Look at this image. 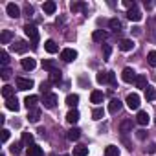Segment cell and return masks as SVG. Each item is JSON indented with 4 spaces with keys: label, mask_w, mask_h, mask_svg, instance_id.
Instances as JSON below:
<instances>
[{
    "label": "cell",
    "mask_w": 156,
    "mask_h": 156,
    "mask_svg": "<svg viewBox=\"0 0 156 156\" xmlns=\"http://www.w3.org/2000/svg\"><path fill=\"white\" fill-rule=\"evenodd\" d=\"M145 99H147V101H154V99H156V88H154V87L149 85V87L145 88Z\"/></svg>",
    "instance_id": "f1b7e54d"
},
{
    "label": "cell",
    "mask_w": 156,
    "mask_h": 156,
    "mask_svg": "<svg viewBox=\"0 0 156 156\" xmlns=\"http://www.w3.org/2000/svg\"><path fill=\"white\" fill-rule=\"evenodd\" d=\"M61 59H62L64 62H72V61L77 59V51L72 50V48H64V50L61 51Z\"/></svg>",
    "instance_id": "3957f363"
},
{
    "label": "cell",
    "mask_w": 156,
    "mask_h": 156,
    "mask_svg": "<svg viewBox=\"0 0 156 156\" xmlns=\"http://www.w3.org/2000/svg\"><path fill=\"white\" fill-rule=\"evenodd\" d=\"M136 121H138L140 125H147V123L151 121V118H149V114H147V112L140 110V112H138V116H136Z\"/></svg>",
    "instance_id": "603a6c76"
},
{
    "label": "cell",
    "mask_w": 156,
    "mask_h": 156,
    "mask_svg": "<svg viewBox=\"0 0 156 156\" xmlns=\"http://www.w3.org/2000/svg\"><path fill=\"white\" fill-rule=\"evenodd\" d=\"M22 145H24L22 141H17V143H13V145H11V152H13V154H19V152L22 151Z\"/></svg>",
    "instance_id": "60d3db41"
},
{
    "label": "cell",
    "mask_w": 156,
    "mask_h": 156,
    "mask_svg": "<svg viewBox=\"0 0 156 156\" xmlns=\"http://www.w3.org/2000/svg\"><path fill=\"white\" fill-rule=\"evenodd\" d=\"M70 9L72 11H87V4H83V2H72Z\"/></svg>",
    "instance_id": "836d02e7"
},
{
    "label": "cell",
    "mask_w": 156,
    "mask_h": 156,
    "mask_svg": "<svg viewBox=\"0 0 156 156\" xmlns=\"http://www.w3.org/2000/svg\"><path fill=\"white\" fill-rule=\"evenodd\" d=\"M103 116H105V110H103L101 107H98V108H94V112H92V118H94L96 121H98V119H101Z\"/></svg>",
    "instance_id": "74e56055"
},
{
    "label": "cell",
    "mask_w": 156,
    "mask_h": 156,
    "mask_svg": "<svg viewBox=\"0 0 156 156\" xmlns=\"http://www.w3.org/2000/svg\"><path fill=\"white\" fill-rule=\"evenodd\" d=\"M108 26H110V30H114L116 33H118V31H121V22H119L118 19H110Z\"/></svg>",
    "instance_id": "8d00e7d4"
},
{
    "label": "cell",
    "mask_w": 156,
    "mask_h": 156,
    "mask_svg": "<svg viewBox=\"0 0 156 156\" xmlns=\"http://www.w3.org/2000/svg\"><path fill=\"white\" fill-rule=\"evenodd\" d=\"M107 37H108V33H107V31H103V30H96V31H94V35H92V39H94V41H98V42L107 41Z\"/></svg>",
    "instance_id": "44dd1931"
},
{
    "label": "cell",
    "mask_w": 156,
    "mask_h": 156,
    "mask_svg": "<svg viewBox=\"0 0 156 156\" xmlns=\"http://www.w3.org/2000/svg\"><path fill=\"white\" fill-rule=\"evenodd\" d=\"M66 105L72 107V108H75L77 105H79V96H77V94H68L66 96Z\"/></svg>",
    "instance_id": "2e32d148"
},
{
    "label": "cell",
    "mask_w": 156,
    "mask_h": 156,
    "mask_svg": "<svg viewBox=\"0 0 156 156\" xmlns=\"http://www.w3.org/2000/svg\"><path fill=\"white\" fill-rule=\"evenodd\" d=\"M44 50H46L48 53H57V51H59V46H57L53 41H46V42H44Z\"/></svg>",
    "instance_id": "484cf974"
},
{
    "label": "cell",
    "mask_w": 156,
    "mask_h": 156,
    "mask_svg": "<svg viewBox=\"0 0 156 156\" xmlns=\"http://www.w3.org/2000/svg\"><path fill=\"white\" fill-rule=\"evenodd\" d=\"M108 83H110L112 87L116 85V73H114V72H108Z\"/></svg>",
    "instance_id": "bcb514c9"
},
{
    "label": "cell",
    "mask_w": 156,
    "mask_h": 156,
    "mask_svg": "<svg viewBox=\"0 0 156 156\" xmlns=\"http://www.w3.org/2000/svg\"><path fill=\"white\" fill-rule=\"evenodd\" d=\"M50 87H51V83L50 81H42L41 83V92L46 96V94H50Z\"/></svg>",
    "instance_id": "ab89813d"
},
{
    "label": "cell",
    "mask_w": 156,
    "mask_h": 156,
    "mask_svg": "<svg viewBox=\"0 0 156 156\" xmlns=\"http://www.w3.org/2000/svg\"><path fill=\"white\" fill-rule=\"evenodd\" d=\"M136 72L132 70V68H125L123 72H121V79L125 81V83H132V81H136Z\"/></svg>",
    "instance_id": "5b68a950"
},
{
    "label": "cell",
    "mask_w": 156,
    "mask_h": 156,
    "mask_svg": "<svg viewBox=\"0 0 156 156\" xmlns=\"http://www.w3.org/2000/svg\"><path fill=\"white\" fill-rule=\"evenodd\" d=\"M22 143L24 145H33V134L31 132H22Z\"/></svg>",
    "instance_id": "e575fe53"
},
{
    "label": "cell",
    "mask_w": 156,
    "mask_h": 156,
    "mask_svg": "<svg viewBox=\"0 0 156 156\" xmlns=\"http://www.w3.org/2000/svg\"><path fill=\"white\" fill-rule=\"evenodd\" d=\"M8 140H9V130H8V129H2V141L6 143Z\"/></svg>",
    "instance_id": "7dc6e473"
},
{
    "label": "cell",
    "mask_w": 156,
    "mask_h": 156,
    "mask_svg": "<svg viewBox=\"0 0 156 156\" xmlns=\"http://www.w3.org/2000/svg\"><path fill=\"white\" fill-rule=\"evenodd\" d=\"M42 9H44V13H46V15H53V13H55V9H57V4H55V2H51V0H48V2H44V4H42Z\"/></svg>",
    "instance_id": "9a60e30c"
},
{
    "label": "cell",
    "mask_w": 156,
    "mask_h": 156,
    "mask_svg": "<svg viewBox=\"0 0 156 156\" xmlns=\"http://www.w3.org/2000/svg\"><path fill=\"white\" fill-rule=\"evenodd\" d=\"M28 119H30L31 123H37V121L41 119V110H39V108H31V110H28Z\"/></svg>",
    "instance_id": "ac0fdd59"
},
{
    "label": "cell",
    "mask_w": 156,
    "mask_h": 156,
    "mask_svg": "<svg viewBox=\"0 0 156 156\" xmlns=\"http://www.w3.org/2000/svg\"><path fill=\"white\" fill-rule=\"evenodd\" d=\"M0 62L4 64V68H8V64H9V55H8V51H0Z\"/></svg>",
    "instance_id": "f35d334b"
},
{
    "label": "cell",
    "mask_w": 156,
    "mask_h": 156,
    "mask_svg": "<svg viewBox=\"0 0 156 156\" xmlns=\"http://www.w3.org/2000/svg\"><path fill=\"white\" fill-rule=\"evenodd\" d=\"M0 156H6V154H4V152H2V154H0Z\"/></svg>",
    "instance_id": "816d5d0a"
},
{
    "label": "cell",
    "mask_w": 156,
    "mask_h": 156,
    "mask_svg": "<svg viewBox=\"0 0 156 156\" xmlns=\"http://www.w3.org/2000/svg\"><path fill=\"white\" fill-rule=\"evenodd\" d=\"M132 48H134V41H130V39H123L119 42V50L121 51H130Z\"/></svg>",
    "instance_id": "e0dca14e"
},
{
    "label": "cell",
    "mask_w": 156,
    "mask_h": 156,
    "mask_svg": "<svg viewBox=\"0 0 156 156\" xmlns=\"http://www.w3.org/2000/svg\"><path fill=\"white\" fill-rule=\"evenodd\" d=\"M26 154H28V156H42V149H41L39 145H35V143H33V145H30V147H28Z\"/></svg>",
    "instance_id": "d6986e66"
},
{
    "label": "cell",
    "mask_w": 156,
    "mask_h": 156,
    "mask_svg": "<svg viewBox=\"0 0 156 156\" xmlns=\"http://www.w3.org/2000/svg\"><path fill=\"white\" fill-rule=\"evenodd\" d=\"M42 103H44V107H46V108H53V107L57 105V96L50 92V94H46V96H44Z\"/></svg>",
    "instance_id": "ba28073f"
},
{
    "label": "cell",
    "mask_w": 156,
    "mask_h": 156,
    "mask_svg": "<svg viewBox=\"0 0 156 156\" xmlns=\"http://www.w3.org/2000/svg\"><path fill=\"white\" fill-rule=\"evenodd\" d=\"M42 68H44V70H48L50 73H51V72H57V70H59L57 62H55V61H51V59H44V61H42Z\"/></svg>",
    "instance_id": "30bf717a"
},
{
    "label": "cell",
    "mask_w": 156,
    "mask_h": 156,
    "mask_svg": "<svg viewBox=\"0 0 156 156\" xmlns=\"http://www.w3.org/2000/svg\"><path fill=\"white\" fill-rule=\"evenodd\" d=\"M6 107L9 108V110H13V112H19V108H20V105H19V99L13 96V98H9V99H6Z\"/></svg>",
    "instance_id": "5bb4252c"
},
{
    "label": "cell",
    "mask_w": 156,
    "mask_h": 156,
    "mask_svg": "<svg viewBox=\"0 0 156 156\" xmlns=\"http://www.w3.org/2000/svg\"><path fill=\"white\" fill-rule=\"evenodd\" d=\"M50 83H51V85H59V83H61V70L50 73Z\"/></svg>",
    "instance_id": "4dcf8cb0"
},
{
    "label": "cell",
    "mask_w": 156,
    "mask_h": 156,
    "mask_svg": "<svg viewBox=\"0 0 156 156\" xmlns=\"http://www.w3.org/2000/svg\"><path fill=\"white\" fill-rule=\"evenodd\" d=\"M105 156H119V149L116 145H108L105 149Z\"/></svg>",
    "instance_id": "d6a6232c"
},
{
    "label": "cell",
    "mask_w": 156,
    "mask_h": 156,
    "mask_svg": "<svg viewBox=\"0 0 156 156\" xmlns=\"http://www.w3.org/2000/svg\"><path fill=\"white\" fill-rule=\"evenodd\" d=\"M2 96H4L6 99L13 98V96H15V88H13V87H9V85H6V87L2 88Z\"/></svg>",
    "instance_id": "1f68e13d"
},
{
    "label": "cell",
    "mask_w": 156,
    "mask_h": 156,
    "mask_svg": "<svg viewBox=\"0 0 156 156\" xmlns=\"http://www.w3.org/2000/svg\"><path fill=\"white\" fill-rule=\"evenodd\" d=\"M123 6H125V8H129V9L136 8V4H134V2H130V0H123Z\"/></svg>",
    "instance_id": "c3c4849f"
},
{
    "label": "cell",
    "mask_w": 156,
    "mask_h": 156,
    "mask_svg": "<svg viewBox=\"0 0 156 156\" xmlns=\"http://www.w3.org/2000/svg\"><path fill=\"white\" fill-rule=\"evenodd\" d=\"M125 103H127V107L130 110H138L140 108V96L138 94H129L127 99H125Z\"/></svg>",
    "instance_id": "7a4b0ae2"
},
{
    "label": "cell",
    "mask_w": 156,
    "mask_h": 156,
    "mask_svg": "<svg viewBox=\"0 0 156 156\" xmlns=\"http://www.w3.org/2000/svg\"><path fill=\"white\" fill-rule=\"evenodd\" d=\"M39 103V98L37 96H28L26 99H24V105L28 107V110H31V108H35V105Z\"/></svg>",
    "instance_id": "7402d4cb"
},
{
    "label": "cell",
    "mask_w": 156,
    "mask_h": 156,
    "mask_svg": "<svg viewBox=\"0 0 156 156\" xmlns=\"http://www.w3.org/2000/svg\"><path fill=\"white\" fill-rule=\"evenodd\" d=\"M0 73H2V79L4 81H8L9 77H11V70L9 68H2V72H0Z\"/></svg>",
    "instance_id": "7bdbcfd3"
},
{
    "label": "cell",
    "mask_w": 156,
    "mask_h": 156,
    "mask_svg": "<svg viewBox=\"0 0 156 156\" xmlns=\"http://www.w3.org/2000/svg\"><path fill=\"white\" fill-rule=\"evenodd\" d=\"M6 11H8V15H9L11 19H19V17H20V8H19L17 4H13V2L6 6Z\"/></svg>",
    "instance_id": "8992f818"
},
{
    "label": "cell",
    "mask_w": 156,
    "mask_h": 156,
    "mask_svg": "<svg viewBox=\"0 0 156 156\" xmlns=\"http://www.w3.org/2000/svg\"><path fill=\"white\" fill-rule=\"evenodd\" d=\"M11 39H13V33L9 30H4L2 33H0V42H2V44H9Z\"/></svg>",
    "instance_id": "cb8c5ba5"
},
{
    "label": "cell",
    "mask_w": 156,
    "mask_h": 156,
    "mask_svg": "<svg viewBox=\"0 0 156 156\" xmlns=\"http://www.w3.org/2000/svg\"><path fill=\"white\" fill-rule=\"evenodd\" d=\"M134 85H136V88H143V90H145V88L149 87V85H147V77H145V75H138L136 81H134Z\"/></svg>",
    "instance_id": "d4e9b609"
},
{
    "label": "cell",
    "mask_w": 156,
    "mask_h": 156,
    "mask_svg": "<svg viewBox=\"0 0 156 156\" xmlns=\"http://www.w3.org/2000/svg\"><path fill=\"white\" fill-rule=\"evenodd\" d=\"M79 118H81V116H79V112H77L75 108H73V110H70V112L66 114V121H68V123H72V125L79 121Z\"/></svg>",
    "instance_id": "ffe728a7"
},
{
    "label": "cell",
    "mask_w": 156,
    "mask_h": 156,
    "mask_svg": "<svg viewBox=\"0 0 156 156\" xmlns=\"http://www.w3.org/2000/svg\"><path fill=\"white\" fill-rule=\"evenodd\" d=\"M119 132H121V134L132 132V119H123V121L119 123Z\"/></svg>",
    "instance_id": "7c38bea8"
},
{
    "label": "cell",
    "mask_w": 156,
    "mask_h": 156,
    "mask_svg": "<svg viewBox=\"0 0 156 156\" xmlns=\"http://www.w3.org/2000/svg\"><path fill=\"white\" fill-rule=\"evenodd\" d=\"M141 17H143V15H141V11H140L138 8H132V9H129V11H127V19H129V20H132V22H140V20H141Z\"/></svg>",
    "instance_id": "52a82bcc"
},
{
    "label": "cell",
    "mask_w": 156,
    "mask_h": 156,
    "mask_svg": "<svg viewBox=\"0 0 156 156\" xmlns=\"http://www.w3.org/2000/svg\"><path fill=\"white\" fill-rule=\"evenodd\" d=\"M73 156H88V147H85V145L73 147Z\"/></svg>",
    "instance_id": "f546056e"
},
{
    "label": "cell",
    "mask_w": 156,
    "mask_h": 156,
    "mask_svg": "<svg viewBox=\"0 0 156 156\" xmlns=\"http://www.w3.org/2000/svg\"><path fill=\"white\" fill-rule=\"evenodd\" d=\"M147 152H149V154H154V152H156V143H151V145L147 147Z\"/></svg>",
    "instance_id": "681fc988"
},
{
    "label": "cell",
    "mask_w": 156,
    "mask_h": 156,
    "mask_svg": "<svg viewBox=\"0 0 156 156\" xmlns=\"http://www.w3.org/2000/svg\"><path fill=\"white\" fill-rule=\"evenodd\" d=\"M61 156H68V154H61Z\"/></svg>",
    "instance_id": "f5cc1de1"
},
{
    "label": "cell",
    "mask_w": 156,
    "mask_h": 156,
    "mask_svg": "<svg viewBox=\"0 0 156 156\" xmlns=\"http://www.w3.org/2000/svg\"><path fill=\"white\" fill-rule=\"evenodd\" d=\"M33 87L31 79H26V77H17V90H30Z\"/></svg>",
    "instance_id": "277c9868"
},
{
    "label": "cell",
    "mask_w": 156,
    "mask_h": 156,
    "mask_svg": "<svg viewBox=\"0 0 156 156\" xmlns=\"http://www.w3.org/2000/svg\"><path fill=\"white\" fill-rule=\"evenodd\" d=\"M24 11H26V15H28V17H30V15H33V8H31L30 4L26 6V9H24Z\"/></svg>",
    "instance_id": "f907efd6"
},
{
    "label": "cell",
    "mask_w": 156,
    "mask_h": 156,
    "mask_svg": "<svg viewBox=\"0 0 156 156\" xmlns=\"http://www.w3.org/2000/svg\"><path fill=\"white\" fill-rule=\"evenodd\" d=\"M110 51H112L110 44H103V55H105V59H108V57H110Z\"/></svg>",
    "instance_id": "ee69618b"
},
{
    "label": "cell",
    "mask_w": 156,
    "mask_h": 156,
    "mask_svg": "<svg viewBox=\"0 0 156 156\" xmlns=\"http://www.w3.org/2000/svg\"><path fill=\"white\" fill-rule=\"evenodd\" d=\"M147 61H149V64H151V66H156V51H149Z\"/></svg>",
    "instance_id": "b9f144b4"
},
{
    "label": "cell",
    "mask_w": 156,
    "mask_h": 156,
    "mask_svg": "<svg viewBox=\"0 0 156 156\" xmlns=\"http://www.w3.org/2000/svg\"><path fill=\"white\" fill-rule=\"evenodd\" d=\"M136 136H138V140H145L147 138V130L140 129V130H136Z\"/></svg>",
    "instance_id": "f6af8a7d"
},
{
    "label": "cell",
    "mask_w": 156,
    "mask_h": 156,
    "mask_svg": "<svg viewBox=\"0 0 156 156\" xmlns=\"http://www.w3.org/2000/svg\"><path fill=\"white\" fill-rule=\"evenodd\" d=\"M96 79H98V83H99V85H105V83H108V72H99Z\"/></svg>",
    "instance_id": "d590c367"
},
{
    "label": "cell",
    "mask_w": 156,
    "mask_h": 156,
    "mask_svg": "<svg viewBox=\"0 0 156 156\" xmlns=\"http://www.w3.org/2000/svg\"><path fill=\"white\" fill-rule=\"evenodd\" d=\"M11 50L17 51V53H24V51L28 50V42H24V41H17V42L11 44Z\"/></svg>",
    "instance_id": "9c48e42d"
},
{
    "label": "cell",
    "mask_w": 156,
    "mask_h": 156,
    "mask_svg": "<svg viewBox=\"0 0 156 156\" xmlns=\"http://www.w3.org/2000/svg\"><path fill=\"white\" fill-rule=\"evenodd\" d=\"M66 138H68L70 141H77V140L81 138V130L77 129V127H73V129H70V130L66 132Z\"/></svg>",
    "instance_id": "4fadbf2b"
},
{
    "label": "cell",
    "mask_w": 156,
    "mask_h": 156,
    "mask_svg": "<svg viewBox=\"0 0 156 156\" xmlns=\"http://www.w3.org/2000/svg\"><path fill=\"white\" fill-rule=\"evenodd\" d=\"M121 107H123V103H121L119 99H112V101L108 103V112H110V114H118V112L121 110Z\"/></svg>",
    "instance_id": "8fae6325"
},
{
    "label": "cell",
    "mask_w": 156,
    "mask_h": 156,
    "mask_svg": "<svg viewBox=\"0 0 156 156\" xmlns=\"http://www.w3.org/2000/svg\"><path fill=\"white\" fill-rule=\"evenodd\" d=\"M103 98H105V96H103L101 90H94V92L90 94V101H92V103H103Z\"/></svg>",
    "instance_id": "83f0119b"
},
{
    "label": "cell",
    "mask_w": 156,
    "mask_h": 156,
    "mask_svg": "<svg viewBox=\"0 0 156 156\" xmlns=\"http://www.w3.org/2000/svg\"><path fill=\"white\" fill-rule=\"evenodd\" d=\"M35 64H37V62H35V59H31V57L22 59V68H24V70H28V72H30V70H33V68H35Z\"/></svg>",
    "instance_id": "4316f807"
},
{
    "label": "cell",
    "mask_w": 156,
    "mask_h": 156,
    "mask_svg": "<svg viewBox=\"0 0 156 156\" xmlns=\"http://www.w3.org/2000/svg\"><path fill=\"white\" fill-rule=\"evenodd\" d=\"M24 33L30 37V41L33 42V46L39 42V30H37L33 24H26V26H24Z\"/></svg>",
    "instance_id": "6da1fadb"
}]
</instances>
